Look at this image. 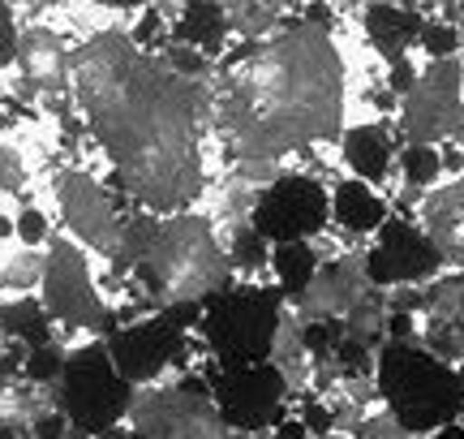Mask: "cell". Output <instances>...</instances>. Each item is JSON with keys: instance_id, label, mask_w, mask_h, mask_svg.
I'll use <instances>...</instances> for the list:
<instances>
[{"instance_id": "1", "label": "cell", "mask_w": 464, "mask_h": 439, "mask_svg": "<svg viewBox=\"0 0 464 439\" xmlns=\"http://www.w3.org/2000/svg\"><path fill=\"white\" fill-rule=\"evenodd\" d=\"M73 103L108 160V186L138 211L185 216L211 190L207 142L216 138V86L181 78L130 31L69 52Z\"/></svg>"}, {"instance_id": "2", "label": "cell", "mask_w": 464, "mask_h": 439, "mask_svg": "<svg viewBox=\"0 0 464 439\" xmlns=\"http://www.w3.org/2000/svg\"><path fill=\"white\" fill-rule=\"evenodd\" d=\"M348 134V61L332 26L293 17L263 44L224 52L216 69V138L224 164L305 155Z\"/></svg>"}, {"instance_id": "3", "label": "cell", "mask_w": 464, "mask_h": 439, "mask_svg": "<svg viewBox=\"0 0 464 439\" xmlns=\"http://www.w3.org/2000/svg\"><path fill=\"white\" fill-rule=\"evenodd\" d=\"M112 271L130 280V288L155 315L207 306L241 285L228 246L207 211H185V216L133 211Z\"/></svg>"}, {"instance_id": "4", "label": "cell", "mask_w": 464, "mask_h": 439, "mask_svg": "<svg viewBox=\"0 0 464 439\" xmlns=\"http://www.w3.org/2000/svg\"><path fill=\"white\" fill-rule=\"evenodd\" d=\"M379 396L382 409L413 435H439L464 418L460 366L439 362L421 345H382L379 349Z\"/></svg>"}, {"instance_id": "5", "label": "cell", "mask_w": 464, "mask_h": 439, "mask_svg": "<svg viewBox=\"0 0 464 439\" xmlns=\"http://www.w3.org/2000/svg\"><path fill=\"white\" fill-rule=\"evenodd\" d=\"M284 310H288V298L276 285H237L202 306L198 340L224 375L254 371L271 362Z\"/></svg>"}, {"instance_id": "6", "label": "cell", "mask_w": 464, "mask_h": 439, "mask_svg": "<svg viewBox=\"0 0 464 439\" xmlns=\"http://www.w3.org/2000/svg\"><path fill=\"white\" fill-rule=\"evenodd\" d=\"M39 302L48 310V319L56 323V332L82 340H108L121 327L116 306L108 302V293L100 288V280L91 276V254L69 241L65 233L52 237L48 246V268H44V285H39Z\"/></svg>"}, {"instance_id": "7", "label": "cell", "mask_w": 464, "mask_h": 439, "mask_svg": "<svg viewBox=\"0 0 464 439\" xmlns=\"http://www.w3.org/2000/svg\"><path fill=\"white\" fill-rule=\"evenodd\" d=\"M133 392L138 388L116 371L108 340H95V345H78L69 354L65 379L56 384V405L73 423L78 439H103L108 431L125 426Z\"/></svg>"}, {"instance_id": "8", "label": "cell", "mask_w": 464, "mask_h": 439, "mask_svg": "<svg viewBox=\"0 0 464 439\" xmlns=\"http://www.w3.org/2000/svg\"><path fill=\"white\" fill-rule=\"evenodd\" d=\"M125 426L138 439H237L207 379L138 388Z\"/></svg>"}, {"instance_id": "9", "label": "cell", "mask_w": 464, "mask_h": 439, "mask_svg": "<svg viewBox=\"0 0 464 439\" xmlns=\"http://www.w3.org/2000/svg\"><path fill=\"white\" fill-rule=\"evenodd\" d=\"M202 323V306L189 310H160L147 319L121 327L108 337V354H112L116 371L130 379L133 388H155L164 375L189 371L185 349L194 345V327Z\"/></svg>"}, {"instance_id": "10", "label": "cell", "mask_w": 464, "mask_h": 439, "mask_svg": "<svg viewBox=\"0 0 464 439\" xmlns=\"http://www.w3.org/2000/svg\"><path fill=\"white\" fill-rule=\"evenodd\" d=\"M52 199H56L61 229H65L69 241H78L86 254H95L112 268L116 254H121V241H125V224L133 216V211L121 216L116 190L91 169L69 164V169L52 172Z\"/></svg>"}, {"instance_id": "11", "label": "cell", "mask_w": 464, "mask_h": 439, "mask_svg": "<svg viewBox=\"0 0 464 439\" xmlns=\"http://www.w3.org/2000/svg\"><path fill=\"white\" fill-rule=\"evenodd\" d=\"M396 138L404 147H448L464 138V61H426L417 86L400 100Z\"/></svg>"}, {"instance_id": "12", "label": "cell", "mask_w": 464, "mask_h": 439, "mask_svg": "<svg viewBox=\"0 0 464 439\" xmlns=\"http://www.w3.org/2000/svg\"><path fill=\"white\" fill-rule=\"evenodd\" d=\"M254 229L271 246L332 237V190L310 172H284L254 207Z\"/></svg>"}, {"instance_id": "13", "label": "cell", "mask_w": 464, "mask_h": 439, "mask_svg": "<svg viewBox=\"0 0 464 439\" xmlns=\"http://www.w3.org/2000/svg\"><path fill=\"white\" fill-rule=\"evenodd\" d=\"M207 384L216 392L219 409L237 435H258V431H276V426L293 414L288 401H293V388L280 379V371L266 362V366H254V371H237L224 375L216 362H207Z\"/></svg>"}, {"instance_id": "14", "label": "cell", "mask_w": 464, "mask_h": 439, "mask_svg": "<svg viewBox=\"0 0 464 439\" xmlns=\"http://www.w3.org/2000/svg\"><path fill=\"white\" fill-rule=\"evenodd\" d=\"M365 271H370V280L387 293H396V288H426L434 285L439 276H448V263H443V254L434 250V241L426 237V229L417 224V220H400L392 216L382 224V233L365 246Z\"/></svg>"}, {"instance_id": "15", "label": "cell", "mask_w": 464, "mask_h": 439, "mask_svg": "<svg viewBox=\"0 0 464 439\" xmlns=\"http://www.w3.org/2000/svg\"><path fill=\"white\" fill-rule=\"evenodd\" d=\"M69 52H73V44H65V34L52 22H22V44H17V56L14 65L5 69V78L22 73V100H65V95H73Z\"/></svg>"}, {"instance_id": "16", "label": "cell", "mask_w": 464, "mask_h": 439, "mask_svg": "<svg viewBox=\"0 0 464 439\" xmlns=\"http://www.w3.org/2000/svg\"><path fill=\"white\" fill-rule=\"evenodd\" d=\"M374 285L370 271H365V254L362 250H348L340 259H327L323 271L314 276L310 293L301 298L297 306H288L301 323H344L348 310L357 306L365 288Z\"/></svg>"}, {"instance_id": "17", "label": "cell", "mask_w": 464, "mask_h": 439, "mask_svg": "<svg viewBox=\"0 0 464 439\" xmlns=\"http://www.w3.org/2000/svg\"><path fill=\"white\" fill-rule=\"evenodd\" d=\"M417 323H421V349H430L448 366H464V271H448L426 285Z\"/></svg>"}, {"instance_id": "18", "label": "cell", "mask_w": 464, "mask_h": 439, "mask_svg": "<svg viewBox=\"0 0 464 439\" xmlns=\"http://www.w3.org/2000/svg\"><path fill=\"white\" fill-rule=\"evenodd\" d=\"M387 220H392V203L374 186L357 177H340L332 186V237L344 250H365Z\"/></svg>"}, {"instance_id": "19", "label": "cell", "mask_w": 464, "mask_h": 439, "mask_svg": "<svg viewBox=\"0 0 464 439\" xmlns=\"http://www.w3.org/2000/svg\"><path fill=\"white\" fill-rule=\"evenodd\" d=\"M353 17L362 22L370 52L382 65H392V61H404L413 48H421L430 5H362V9H353Z\"/></svg>"}, {"instance_id": "20", "label": "cell", "mask_w": 464, "mask_h": 439, "mask_svg": "<svg viewBox=\"0 0 464 439\" xmlns=\"http://www.w3.org/2000/svg\"><path fill=\"white\" fill-rule=\"evenodd\" d=\"M340 155H344V169L374 186L382 194V186L396 181L400 190V172H396V160H400V138H396V125L387 121H362V125H348L344 142H340Z\"/></svg>"}, {"instance_id": "21", "label": "cell", "mask_w": 464, "mask_h": 439, "mask_svg": "<svg viewBox=\"0 0 464 439\" xmlns=\"http://www.w3.org/2000/svg\"><path fill=\"white\" fill-rule=\"evenodd\" d=\"M417 224L426 229L434 250L443 254V263L464 271V177L443 181L426 194V203L417 211Z\"/></svg>"}, {"instance_id": "22", "label": "cell", "mask_w": 464, "mask_h": 439, "mask_svg": "<svg viewBox=\"0 0 464 439\" xmlns=\"http://www.w3.org/2000/svg\"><path fill=\"white\" fill-rule=\"evenodd\" d=\"M228 34H232V22H228V5H181V17L172 22V44H185V48H198L202 56L211 61H224L228 52Z\"/></svg>"}, {"instance_id": "23", "label": "cell", "mask_w": 464, "mask_h": 439, "mask_svg": "<svg viewBox=\"0 0 464 439\" xmlns=\"http://www.w3.org/2000/svg\"><path fill=\"white\" fill-rule=\"evenodd\" d=\"M327 263V254L318 241H288V246H276V259H271V280L280 288L288 306H297L310 285H314V276L323 271Z\"/></svg>"}, {"instance_id": "24", "label": "cell", "mask_w": 464, "mask_h": 439, "mask_svg": "<svg viewBox=\"0 0 464 439\" xmlns=\"http://www.w3.org/2000/svg\"><path fill=\"white\" fill-rule=\"evenodd\" d=\"M219 237H224V246H228L232 271H237L241 285H263V280H271L276 246L254 229V220H249V224H237V229H228V233H219Z\"/></svg>"}, {"instance_id": "25", "label": "cell", "mask_w": 464, "mask_h": 439, "mask_svg": "<svg viewBox=\"0 0 464 439\" xmlns=\"http://www.w3.org/2000/svg\"><path fill=\"white\" fill-rule=\"evenodd\" d=\"M301 9L293 5H276V0H228V22L232 34L241 44H263L271 34H280L288 26V17H297Z\"/></svg>"}, {"instance_id": "26", "label": "cell", "mask_w": 464, "mask_h": 439, "mask_svg": "<svg viewBox=\"0 0 464 439\" xmlns=\"http://www.w3.org/2000/svg\"><path fill=\"white\" fill-rule=\"evenodd\" d=\"M5 340H14L22 349H44L56 340V323L39 298H5Z\"/></svg>"}, {"instance_id": "27", "label": "cell", "mask_w": 464, "mask_h": 439, "mask_svg": "<svg viewBox=\"0 0 464 439\" xmlns=\"http://www.w3.org/2000/svg\"><path fill=\"white\" fill-rule=\"evenodd\" d=\"M44 268H48V250H31L17 237H5V271H0L5 298H31V293L39 298Z\"/></svg>"}, {"instance_id": "28", "label": "cell", "mask_w": 464, "mask_h": 439, "mask_svg": "<svg viewBox=\"0 0 464 439\" xmlns=\"http://www.w3.org/2000/svg\"><path fill=\"white\" fill-rule=\"evenodd\" d=\"M396 172H400V186L430 194L434 186H443V155H439V147H404L400 142Z\"/></svg>"}, {"instance_id": "29", "label": "cell", "mask_w": 464, "mask_h": 439, "mask_svg": "<svg viewBox=\"0 0 464 439\" xmlns=\"http://www.w3.org/2000/svg\"><path fill=\"white\" fill-rule=\"evenodd\" d=\"M421 52H426V61H451V56H464L460 26H451V22H443V17H430L426 31H421Z\"/></svg>"}, {"instance_id": "30", "label": "cell", "mask_w": 464, "mask_h": 439, "mask_svg": "<svg viewBox=\"0 0 464 439\" xmlns=\"http://www.w3.org/2000/svg\"><path fill=\"white\" fill-rule=\"evenodd\" d=\"M357 439H434V435H413V431H404L387 409H374V414L365 418V426L357 431Z\"/></svg>"}, {"instance_id": "31", "label": "cell", "mask_w": 464, "mask_h": 439, "mask_svg": "<svg viewBox=\"0 0 464 439\" xmlns=\"http://www.w3.org/2000/svg\"><path fill=\"white\" fill-rule=\"evenodd\" d=\"M327 439H357V435H327Z\"/></svg>"}, {"instance_id": "32", "label": "cell", "mask_w": 464, "mask_h": 439, "mask_svg": "<svg viewBox=\"0 0 464 439\" xmlns=\"http://www.w3.org/2000/svg\"><path fill=\"white\" fill-rule=\"evenodd\" d=\"M460 48H464V22H460Z\"/></svg>"}, {"instance_id": "33", "label": "cell", "mask_w": 464, "mask_h": 439, "mask_svg": "<svg viewBox=\"0 0 464 439\" xmlns=\"http://www.w3.org/2000/svg\"><path fill=\"white\" fill-rule=\"evenodd\" d=\"M460 379H464V366H460ZM460 423H464V418H460Z\"/></svg>"}, {"instance_id": "34", "label": "cell", "mask_w": 464, "mask_h": 439, "mask_svg": "<svg viewBox=\"0 0 464 439\" xmlns=\"http://www.w3.org/2000/svg\"><path fill=\"white\" fill-rule=\"evenodd\" d=\"M237 439H249V435H237Z\"/></svg>"}, {"instance_id": "35", "label": "cell", "mask_w": 464, "mask_h": 439, "mask_svg": "<svg viewBox=\"0 0 464 439\" xmlns=\"http://www.w3.org/2000/svg\"><path fill=\"white\" fill-rule=\"evenodd\" d=\"M460 147H464V138H460Z\"/></svg>"}]
</instances>
